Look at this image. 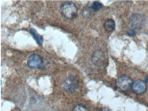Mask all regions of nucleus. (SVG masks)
<instances>
[{
    "instance_id": "f257e3e1",
    "label": "nucleus",
    "mask_w": 148,
    "mask_h": 111,
    "mask_svg": "<svg viewBox=\"0 0 148 111\" xmlns=\"http://www.w3.org/2000/svg\"><path fill=\"white\" fill-rule=\"evenodd\" d=\"M61 12L64 17L68 19H73L77 16L78 8L75 3L71 1H67L61 5Z\"/></svg>"
},
{
    "instance_id": "f03ea898",
    "label": "nucleus",
    "mask_w": 148,
    "mask_h": 111,
    "mask_svg": "<svg viewBox=\"0 0 148 111\" xmlns=\"http://www.w3.org/2000/svg\"><path fill=\"white\" fill-rule=\"evenodd\" d=\"M63 86L64 89L69 93H73L77 91L79 87V80L73 76H70L64 80Z\"/></svg>"
},
{
    "instance_id": "7ed1b4c3",
    "label": "nucleus",
    "mask_w": 148,
    "mask_h": 111,
    "mask_svg": "<svg viewBox=\"0 0 148 111\" xmlns=\"http://www.w3.org/2000/svg\"><path fill=\"white\" fill-rule=\"evenodd\" d=\"M145 22V16L141 14H133L130 16V23L134 29L141 30Z\"/></svg>"
},
{
    "instance_id": "20e7f679",
    "label": "nucleus",
    "mask_w": 148,
    "mask_h": 111,
    "mask_svg": "<svg viewBox=\"0 0 148 111\" xmlns=\"http://www.w3.org/2000/svg\"><path fill=\"white\" fill-rule=\"evenodd\" d=\"M117 87L121 91H128L132 88V79L127 76H121L117 78L116 81Z\"/></svg>"
},
{
    "instance_id": "39448f33",
    "label": "nucleus",
    "mask_w": 148,
    "mask_h": 111,
    "mask_svg": "<svg viewBox=\"0 0 148 111\" xmlns=\"http://www.w3.org/2000/svg\"><path fill=\"white\" fill-rule=\"evenodd\" d=\"M106 58L102 50L94 52L92 56V61L96 66H102L105 63Z\"/></svg>"
},
{
    "instance_id": "423d86ee",
    "label": "nucleus",
    "mask_w": 148,
    "mask_h": 111,
    "mask_svg": "<svg viewBox=\"0 0 148 111\" xmlns=\"http://www.w3.org/2000/svg\"><path fill=\"white\" fill-rule=\"evenodd\" d=\"M42 64V59L38 54H32L27 60V65L32 69H38Z\"/></svg>"
},
{
    "instance_id": "0eeeda50",
    "label": "nucleus",
    "mask_w": 148,
    "mask_h": 111,
    "mask_svg": "<svg viewBox=\"0 0 148 111\" xmlns=\"http://www.w3.org/2000/svg\"><path fill=\"white\" fill-rule=\"evenodd\" d=\"M132 89L134 93L138 94V95H141V94H143L146 91L147 84H146L145 82L143 81V80H137L133 82Z\"/></svg>"
},
{
    "instance_id": "6e6552de",
    "label": "nucleus",
    "mask_w": 148,
    "mask_h": 111,
    "mask_svg": "<svg viewBox=\"0 0 148 111\" xmlns=\"http://www.w3.org/2000/svg\"><path fill=\"white\" fill-rule=\"evenodd\" d=\"M104 29L108 32H113L115 29V22L113 19H107L104 24Z\"/></svg>"
},
{
    "instance_id": "1a4fd4ad",
    "label": "nucleus",
    "mask_w": 148,
    "mask_h": 111,
    "mask_svg": "<svg viewBox=\"0 0 148 111\" xmlns=\"http://www.w3.org/2000/svg\"><path fill=\"white\" fill-rule=\"evenodd\" d=\"M29 33L32 35V36H33L34 39H35V40L36 41L38 44L39 45H40V46H42V44H43V37H42V36L40 35L39 33H38L37 31H36V30H34V29H29Z\"/></svg>"
},
{
    "instance_id": "9d476101",
    "label": "nucleus",
    "mask_w": 148,
    "mask_h": 111,
    "mask_svg": "<svg viewBox=\"0 0 148 111\" xmlns=\"http://www.w3.org/2000/svg\"><path fill=\"white\" fill-rule=\"evenodd\" d=\"M103 5L99 1H94V3L91 5V9L94 11H98L100 10V9L102 8Z\"/></svg>"
},
{
    "instance_id": "9b49d317",
    "label": "nucleus",
    "mask_w": 148,
    "mask_h": 111,
    "mask_svg": "<svg viewBox=\"0 0 148 111\" xmlns=\"http://www.w3.org/2000/svg\"><path fill=\"white\" fill-rule=\"evenodd\" d=\"M73 111H89L88 109L82 104H77L74 107Z\"/></svg>"
},
{
    "instance_id": "f8f14e48",
    "label": "nucleus",
    "mask_w": 148,
    "mask_h": 111,
    "mask_svg": "<svg viewBox=\"0 0 148 111\" xmlns=\"http://www.w3.org/2000/svg\"><path fill=\"white\" fill-rule=\"evenodd\" d=\"M126 33L127 34L130 35V36H134V35H136V32L134 30H128V31H126Z\"/></svg>"
},
{
    "instance_id": "ddd939ff",
    "label": "nucleus",
    "mask_w": 148,
    "mask_h": 111,
    "mask_svg": "<svg viewBox=\"0 0 148 111\" xmlns=\"http://www.w3.org/2000/svg\"><path fill=\"white\" fill-rule=\"evenodd\" d=\"M100 111H112L111 109L107 108V107H104V108H102L100 109Z\"/></svg>"
},
{
    "instance_id": "4468645a",
    "label": "nucleus",
    "mask_w": 148,
    "mask_h": 111,
    "mask_svg": "<svg viewBox=\"0 0 148 111\" xmlns=\"http://www.w3.org/2000/svg\"><path fill=\"white\" fill-rule=\"evenodd\" d=\"M146 82H148V75H147V76H146Z\"/></svg>"
}]
</instances>
